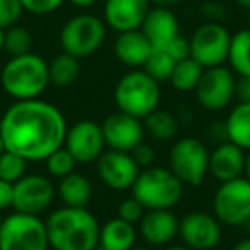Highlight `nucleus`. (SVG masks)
<instances>
[{
  "mask_svg": "<svg viewBox=\"0 0 250 250\" xmlns=\"http://www.w3.org/2000/svg\"><path fill=\"white\" fill-rule=\"evenodd\" d=\"M67 120L62 110L40 98L14 101L0 118L4 147L29 163L45 161L63 146Z\"/></svg>",
  "mask_w": 250,
  "mask_h": 250,
  "instance_id": "1",
  "label": "nucleus"
},
{
  "mask_svg": "<svg viewBox=\"0 0 250 250\" xmlns=\"http://www.w3.org/2000/svg\"><path fill=\"white\" fill-rule=\"evenodd\" d=\"M50 249L94 250L100 245V221L87 208L55 209L45 219Z\"/></svg>",
  "mask_w": 250,
  "mask_h": 250,
  "instance_id": "2",
  "label": "nucleus"
},
{
  "mask_svg": "<svg viewBox=\"0 0 250 250\" xmlns=\"http://www.w3.org/2000/svg\"><path fill=\"white\" fill-rule=\"evenodd\" d=\"M0 86L16 101L36 100L50 86L48 62L35 52L11 57L0 69Z\"/></svg>",
  "mask_w": 250,
  "mask_h": 250,
  "instance_id": "3",
  "label": "nucleus"
},
{
  "mask_svg": "<svg viewBox=\"0 0 250 250\" xmlns=\"http://www.w3.org/2000/svg\"><path fill=\"white\" fill-rule=\"evenodd\" d=\"M113 101L120 111L144 120L147 115L160 108V83L144 69H132L117 81Z\"/></svg>",
  "mask_w": 250,
  "mask_h": 250,
  "instance_id": "4",
  "label": "nucleus"
},
{
  "mask_svg": "<svg viewBox=\"0 0 250 250\" xmlns=\"http://www.w3.org/2000/svg\"><path fill=\"white\" fill-rule=\"evenodd\" d=\"M130 190L132 197H136L146 211L173 209L182 201L184 184L170 168L147 167L141 170Z\"/></svg>",
  "mask_w": 250,
  "mask_h": 250,
  "instance_id": "5",
  "label": "nucleus"
},
{
  "mask_svg": "<svg viewBox=\"0 0 250 250\" xmlns=\"http://www.w3.org/2000/svg\"><path fill=\"white\" fill-rule=\"evenodd\" d=\"M59 40L62 52L79 60L87 59L103 46L106 40V24L98 16L77 14L62 26Z\"/></svg>",
  "mask_w": 250,
  "mask_h": 250,
  "instance_id": "6",
  "label": "nucleus"
},
{
  "mask_svg": "<svg viewBox=\"0 0 250 250\" xmlns=\"http://www.w3.org/2000/svg\"><path fill=\"white\" fill-rule=\"evenodd\" d=\"M0 250H50L45 221L18 211L5 216L0 225Z\"/></svg>",
  "mask_w": 250,
  "mask_h": 250,
  "instance_id": "7",
  "label": "nucleus"
},
{
  "mask_svg": "<svg viewBox=\"0 0 250 250\" xmlns=\"http://www.w3.org/2000/svg\"><path fill=\"white\" fill-rule=\"evenodd\" d=\"M209 153L206 143L192 136L180 137L170 149V170L184 185L199 187L209 175Z\"/></svg>",
  "mask_w": 250,
  "mask_h": 250,
  "instance_id": "8",
  "label": "nucleus"
},
{
  "mask_svg": "<svg viewBox=\"0 0 250 250\" xmlns=\"http://www.w3.org/2000/svg\"><path fill=\"white\" fill-rule=\"evenodd\" d=\"M212 214L223 226L247 225L250 221V180L238 177L219 184L212 195Z\"/></svg>",
  "mask_w": 250,
  "mask_h": 250,
  "instance_id": "9",
  "label": "nucleus"
},
{
  "mask_svg": "<svg viewBox=\"0 0 250 250\" xmlns=\"http://www.w3.org/2000/svg\"><path fill=\"white\" fill-rule=\"evenodd\" d=\"M231 35L221 22L206 21L194 29L188 38L190 57L204 69L225 65L228 60Z\"/></svg>",
  "mask_w": 250,
  "mask_h": 250,
  "instance_id": "10",
  "label": "nucleus"
},
{
  "mask_svg": "<svg viewBox=\"0 0 250 250\" xmlns=\"http://www.w3.org/2000/svg\"><path fill=\"white\" fill-rule=\"evenodd\" d=\"M236 77L229 67L218 65L204 69L195 87V100L204 110L221 111L235 100Z\"/></svg>",
  "mask_w": 250,
  "mask_h": 250,
  "instance_id": "11",
  "label": "nucleus"
},
{
  "mask_svg": "<svg viewBox=\"0 0 250 250\" xmlns=\"http://www.w3.org/2000/svg\"><path fill=\"white\" fill-rule=\"evenodd\" d=\"M63 147L72 154L77 163H96V160L106 147L101 124L91 120V118L74 122L67 129Z\"/></svg>",
  "mask_w": 250,
  "mask_h": 250,
  "instance_id": "12",
  "label": "nucleus"
},
{
  "mask_svg": "<svg viewBox=\"0 0 250 250\" xmlns=\"http://www.w3.org/2000/svg\"><path fill=\"white\" fill-rule=\"evenodd\" d=\"M96 173L104 187L115 192L130 190L141 173V167L130 153L106 149L96 160Z\"/></svg>",
  "mask_w": 250,
  "mask_h": 250,
  "instance_id": "13",
  "label": "nucleus"
},
{
  "mask_svg": "<svg viewBox=\"0 0 250 250\" xmlns=\"http://www.w3.org/2000/svg\"><path fill=\"white\" fill-rule=\"evenodd\" d=\"M57 188L48 177L40 173H26L14 184V204L12 209L24 214L40 216L53 204Z\"/></svg>",
  "mask_w": 250,
  "mask_h": 250,
  "instance_id": "14",
  "label": "nucleus"
},
{
  "mask_svg": "<svg viewBox=\"0 0 250 250\" xmlns=\"http://www.w3.org/2000/svg\"><path fill=\"white\" fill-rule=\"evenodd\" d=\"M178 235L188 249L212 250L223 238V225L214 214L206 211H190L180 219Z\"/></svg>",
  "mask_w": 250,
  "mask_h": 250,
  "instance_id": "15",
  "label": "nucleus"
},
{
  "mask_svg": "<svg viewBox=\"0 0 250 250\" xmlns=\"http://www.w3.org/2000/svg\"><path fill=\"white\" fill-rule=\"evenodd\" d=\"M101 129L108 149L125 151V153H130L146 137L143 120L120 110L108 115L101 124Z\"/></svg>",
  "mask_w": 250,
  "mask_h": 250,
  "instance_id": "16",
  "label": "nucleus"
},
{
  "mask_svg": "<svg viewBox=\"0 0 250 250\" xmlns=\"http://www.w3.org/2000/svg\"><path fill=\"white\" fill-rule=\"evenodd\" d=\"M149 9V0H104L103 21L117 33L134 31L141 29Z\"/></svg>",
  "mask_w": 250,
  "mask_h": 250,
  "instance_id": "17",
  "label": "nucleus"
},
{
  "mask_svg": "<svg viewBox=\"0 0 250 250\" xmlns=\"http://www.w3.org/2000/svg\"><path fill=\"white\" fill-rule=\"evenodd\" d=\"M178 226L180 219L171 209H151L139 221V233L149 245L165 247L178 236Z\"/></svg>",
  "mask_w": 250,
  "mask_h": 250,
  "instance_id": "18",
  "label": "nucleus"
},
{
  "mask_svg": "<svg viewBox=\"0 0 250 250\" xmlns=\"http://www.w3.org/2000/svg\"><path fill=\"white\" fill-rule=\"evenodd\" d=\"M245 158V149L229 141H223L209 153V175L219 184L243 177Z\"/></svg>",
  "mask_w": 250,
  "mask_h": 250,
  "instance_id": "19",
  "label": "nucleus"
},
{
  "mask_svg": "<svg viewBox=\"0 0 250 250\" xmlns=\"http://www.w3.org/2000/svg\"><path fill=\"white\" fill-rule=\"evenodd\" d=\"M117 60L130 69H143L153 52V45L141 29L118 33L113 43Z\"/></svg>",
  "mask_w": 250,
  "mask_h": 250,
  "instance_id": "20",
  "label": "nucleus"
},
{
  "mask_svg": "<svg viewBox=\"0 0 250 250\" xmlns=\"http://www.w3.org/2000/svg\"><path fill=\"white\" fill-rule=\"evenodd\" d=\"M141 31L146 35L153 48H161L180 35V24L171 9L151 7L141 26Z\"/></svg>",
  "mask_w": 250,
  "mask_h": 250,
  "instance_id": "21",
  "label": "nucleus"
},
{
  "mask_svg": "<svg viewBox=\"0 0 250 250\" xmlns=\"http://www.w3.org/2000/svg\"><path fill=\"white\" fill-rule=\"evenodd\" d=\"M137 228L122 218H110L100 228L101 250H130L136 247Z\"/></svg>",
  "mask_w": 250,
  "mask_h": 250,
  "instance_id": "22",
  "label": "nucleus"
},
{
  "mask_svg": "<svg viewBox=\"0 0 250 250\" xmlns=\"http://www.w3.org/2000/svg\"><path fill=\"white\" fill-rule=\"evenodd\" d=\"M57 194L63 206L87 208L93 199V184L86 175L72 171L67 177L60 178L59 185H57Z\"/></svg>",
  "mask_w": 250,
  "mask_h": 250,
  "instance_id": "23",
  "label": "nucleus"
},
{
  "mask_svg": "<svg viewBox=\"0 0 250 250\" xmlns=\"http://www.w3.org/2000/svg\"><path fill=\"white\" fill-rule=\"evenodd\" d=\"M226 137L229 143L250 151V101H238L225 120Z\"/></svg>",
  "mask_w": 250,
  "mask_h": 250,
  "instance_id": "24",
  "label": "nucleus"
},
{
  "mask_svg": "<svg viewBox=\"0 0 250 250\" xmlns=\"http://www.w3.org/2000/svg\"><path fill=\"white\" fill-rule=\"evenodd\" d=\"M143 124L147 136L156 141H161V143L173 139L178 134V127H180L177 115L171 113L170 110H161V108L147 115L143 120Z\"/></svg>",
  "mask_w": 250,
  "mask_h": 250,
  "instance_id": "25",
  "label": "nucleus"
},
{
  "mask_svg": "<svg viewBox=\"0 0 250 250\" xmlns=\"http://www.w3.org/2000/svg\"><path fill=\"white\" fill-rule=\"evenodd\" d=\"M48 74L50 84L57 87H69L79 79L81 74V62L79 59L62 52L48 62Z\"/></svg>",
  "mask_w": 250,
  "mask_h": 250,
  "instance_id": "26",
  "label": "nucleus"
},
{
  "mask_svg": "<svg viewBox=\"0 0 250 250\" xmlns=\"http://www.w3.org/2000/svg\"><path fill=\"white\" fill-rule=\"evenodd\" d=\"M229 69L238 77L250 76V28L231 35L228 60Z\"/></svg>",
  "mask_w": 250,
  "mask_h": 250,
  "instance_id": "27",
  "label": "nucleus"
},
{
  "mask_svg": "<svg viewBox=\"0 0 250 250\" xmlns=\"http://www.w3.org/2000/svg\"><path fill=\"white\" fill-rule=\"evenodd\" d=\"M202 72H204V67L195 62L192 57H188L175 65L170 76V84L178 93H194L202 77Z\"/></svg>",
  "mask_w": 250,
  "mask_h": 250,
  "instance_id": "28",
  "label": "nucleus"
},
{
  "mask_svg": "<svg viewBox=\"0 0 250 250\" xmlns=\"http://www.w3.org/2000/svg\"><path fill=\"white\" fill-rule=\"evenodd\" d=\"M33 45H35V40H33V35L28 28L16 24L5 29L4 52L9 53V57H18L33 52Z\"/></svg>",
  "mask_w": 250,
  "mask_h": 250,
  "instance_id": "29",
  "label": "nucleus"
},
{
  "mask_svg": "<svg viewBox=\"0 0 250 250\" xmlns=\"http://www.w3.org/2000/svg\"><path fill=\"white\" fill-rule=\"evenodd\" d=\"M177 60L163 48H153L149 59H147L146 65L143 67L151 77L158 81V83H163V81H170V76L173 72L175 65H177Z\"/></svg>",
  "mask_w": 250,
  "mask_h": 250,
  "instance_id": "30",
  "label": "nucleus"
},
{
  "mask_svg": "<svg viewBox=\"0 0 250 250\" xmlns=\"http://www.w3.org/2000/svg\"><path fill=\"white\" fill-rule=\"evenodd\" d=\"M28 163L29 161H26L22 156L4 149V153L0 154V178L5 182H11V184H16L26 175Z\"/></svg>",
  "mask_w": 250,
  "mask_h": 250,
  "instance_id": "31",
  "label": "nucleus"
},
{
  "mask_svg": "<svg viewBox=\"0 0 250 250\" xmlns=\"http://www.w3.org/2000/svg\"><path fill=\"white\" fill-rule=\"evenodd\" d=\"M46 165V171H48L50 177L53 178H63L67 175H70L72 171H76V165L77 161L74 160V156L65 149V147H60L55 153H52L48 158L45 160Z\"/></svg>",
  "mask_w": 250,
  "mask_h": 250,
  "instance_id": "32",
  "label": "nucleus"
},
{
  "mask_svg": "<svg viewBox=\"0 0 250 250\" xmlns=\"http://www.w3.org/2000/svg\"><path fill=\"white\" fill-rule=\"evenodd\" d=\"M24 12L21 0H0V28L9 29L16 26Z\"/></svg>",
  "mask_w": 250,
  "mask_h": 250,
  "instance_id": "33",
  "label": "nucleus"
},
{
  "mask_svg": "<svg viewBox=\"0 0 250 250\" xmlns=\"http://www.w3.org/2000/svg\"><path fill=\"white\" fill-rule=\"evenodd\" d=\"M144 212H146V208L137 201L136 197H127L124 201H120L117 208V216L125 221L132 223V225H139V221L143 219Z\"/></svg>",
  "mask_w": 250,
  "mask_h": 250,
  "instance_id": "34",
  "label": "nucleus"
},
{
  "mask_svg": "<svg viewBox=\"0 0 250 250\" xmlns=\"http://www.w3.org/2000/svg\"><path fill=\"white\" fill-rule=\"evenodd\" d=\"M65 0H21L26 12L33 16H48L62 7Z\"/></svg>",
  "mask_w": 250,
  "mask_h": 250,
  "instance_id": "35",
  "label": "nucleus"
},
{
  "mask_svg": "<svg viewBox=\"0 0 250 250\" xmlns=\"http://www.w3.org/2000/svg\"><path fill=\"white\" fill-rule=\"evenodd\" d=\"M163 50H167L171 57H173L177 62L185 60L190 57V45H188V38H184L182 35H178L175 40H171L168 45L161 46Z\"/></svg>",
  "mask_w": 250,
  "mask_h": 250,
  "instance_id": "36",
  "label": "nucleus"
},
{
  "mask_svg": "<svg viewBox=\"0 0 250 250\" xmlns=\"http://www.w3.org/2000/svg\"><path fill=\"white\" fill-rule=\"evenodd\" d=\"M130 154H132V158L136 160V163L141 167V170H143V168H147V167H153L154 158H156L154 147L151 146V144L144 143V141L139 144V146L134 147V149L130 151Z\"/></svg>",
  "mask_w": 250,
  "mask_h": 250,
  "instance_id": "37",
  "label": "nucleus"
},
{
  "mask_svg": "<svg viewBox=\"0 0 250 250\" xmlns=\"http://www.w3.org/2000/svg\"><path fill=\"white\" fill-rule=\"evenodd\" d=\"M14 204V184L0 178V211L12 208Z\"/></svg>",
  "mask_w": 250,
  "mask_h": 250,
  "instance_id": "38",
  "label": "nucleus"
},
{
  "mask_svg": "<svg viewBox=\"0 0 250 250\" xmlns=\"http://www.w3.org/2000/svg\"><path fill=\"white\" fill-rule=\"evenodd\" d=\"M202 14L208 18V21H216V22H221L226 16V11L223 5L216 4V2H209V4L202 5Z\"/></svg>",
  "mask_w": 250,
  "mask_h": 250,
  "instance_id": "39",
  "label": "nucleus"
},
{
  "mask_svg": "<svg viewBox=\"0 0 250 250\" xmlns=\"http://www.w3.org/2000/svg\"><path fill=\"white\" fill-rule=\"evenodd\" d=\"M235 98L238 101H250V76H243L236 79V86H235Z\"/></svg>",
  "mask_w": 250,
  "mask_h": 250,
  "instance_id": "40",
  "label": "nucleus"
},
{
  "mask_svg": "<svg viewBox=\"0 0 250 250\" xmlns=\"http://www.w3.org/2000/svg\"><path fill=\"white\" fill-rule=\"evenodd\" d=\"M182 0H149V4L153 5V7H175V5L180 4Z\"/></svg>",
  "mask_w": 250,
  "mask_h": 250,
  "instance_id": "41",
  "label": "nucleus"
},
{
  "mask_svg": "<svg viewBox=\"0 0 250 250\" xmlns=\"http://www.w3.org/2000/svg\"><path fill=\"white\" fill-rule=\"evenodd\" d=\"M69 2L79 9H87V7H91V5L96 4L98 0H69Z\"/></svg>",
  "mask_w": 250,
  "mask_h": 250,
  "instance_id": "42",
  "label": "nucleus"
},
{
  "mask_svg": "<svg viewBox=\"0 0 250 250\" xmlns=\"http://www.w3.org/2000/svg\"><path fill=\"white\" fill-rule=\"evenodd\" d=\"M229 250H250V238H243L236 242Z\"/></svg>",
  "mask_w": 250,
  "mask_h": 250,
  "instance_id": "43",
  "label": "nucleus"
},
{
  "mask_svg": "<svg viewBox=\"0 0 250 250\" xmlns=\"http://www.w3.org/2000/svg\"><path fill=\"white\" fill-rule=\"evenodd\" d=\"M243 177H245L247 180H250V151L245 158V171H243Z\"/></svg>",
  "mask_w": 250,
  "mask_h": 250,
  "instance_id": "44",
  "label": "nucleus"
},
{
  "mask_svg": "<svg viewBox=\"0 0 250 250\" xmlns=\"http://www.w3.org/2000/svg\"><path fill=\"white\" fill-rule=\"evenodd\" d=\"M4 43H5V29L0 28V52L4 50Z\"/></svg>",
  "mask_w": 250,
  "mask_h": 250,
  "instance_id": "45",
  "label": "nucleus"
},
{
  "mask_svg": "<svg viewBox=\"0 0 250 250\" xmlns=\"http://www.w3.org/2000/svg\"><path fill=\"white\" fill-rule=\"evenodd\" d=\"M167 250H192V249H188L185 245H173V247H168Z\"/></svg>",
  "mask_w": 250,
  "mask_h": 250,
  "instance_id": "46",
  "label": "nucleus"
},
{
  "mask_svg": "<svg viewBox=\"0 0 250 250\" xmlns=\"http://www.w3.org/2000/svg\"><path fill=\"white\" fill-rule=\"evenodd\" d=\"M236 2H238V4L242 5V7H245L247 11L250 9V0H236Z\"/></svg>",
  "mask_w": 250,
  "mask_h": 250,
  "instance_id": "47",
  "label": "nucleus"
},
{
  "mask_svg": "<svg viewBox=\"0 0 250 250\" xmlns=\"http://www.w3.org/2000/svg\"><path fill=\"white\" fill-rule=\"evenodd\" d=\"M4 149H5V147H4V141H2V132H0V154L4 153Z\"/></svg>",
  "mask_w": 250,
  "mask_h": 250,
  "instance_id": "48",
  "label": "nucleus"
},
{
  "mask_svg": "<svg viewBox=\"0 0 250 250\" xmlns=\"http://www.w3.org/2000/svg\"><path fill=\"white\" fill-rule=\"evenodd\" d=\"M130 250H149V249H146V247H134V249H130Z\"/></svg>",
  "mask_w": 250,
  "mask_h": 250,
  "instance_id": "49",
  "label": "nucleus"
},
{
  "mask_svg": "<svg viewBox=\"0 0 250 250\" xmlns=\"http://www.w3.org/2000/svg\"><path fill=\"white\" fill-rule=\"evenodd\" d=\"M2 221H4V216H2V211H0V225H2Z\"/></svg>",
  "mask_w": 250,
  "mask_h": 250,
  "instance_id": "50",
  "label": "nucleus"
},
{
  "mask_svg": "<svg viewBox=\"0 0 250 250\" xmlns=\"http://www.w3.org/2000/svg\"><path fill=\"white\" fill-rule=\"evenodd\" d=\"M249 28H250V9H249Z\"/></svg>",
  "mask_w": 250,
  "mask_h": 250,
  "instance_id": "51",
  "label": "nucleus"
},
{
  "mask_svg": "<svg viewBox=\"0 0 250 250\" xmlns=\"http://www.w3.org/2000/svg\"><path fill=\"white\" fill-rule=\"evenodd\" d=\"M247 225H249V229H250V221H249V223H247Z\"/></svg>",
  "mask_w": 250,
  "mask_h": 250,
  "instance_id": "52",
  "label": "nucleus"
},
{
  "mask_svg": "<svg viewBox=\"0 0 250 250\" xmlns=\"http://www.w3.org/2000/svg\"><path fill=\"white\" fill-rule=\"evenodd\" d=\"M94 250H101V249H100V247H98V249H94Z\"/></svg>",
  "mask_w": 250,
  "mask_h": 250,
  "instance_id": "53",
  "label": "nucleus"
}]
</instances>
